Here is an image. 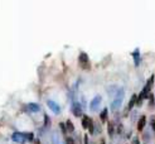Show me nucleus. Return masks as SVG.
Instances as JSON below:
<instances>
[{
    "label": "nucleus",
    "mask_w": 155,
    "mask_h": 144,
    "mask_svg": "<svg viewBox=\"0 0 155 144\" xmlns=\"http://www.w3.org/2000/svg\"><path fill=\"white\" fill-rule=\"evenodd\" d=\"M101 144H105V140H101Z\"/></svg>",
    "instance_id": "nucleus-22"
},
{
    "label": "nucleus",
    "mask_w": 155,
    "mask_h": 144,
    "mask_svg": "<svg viewBox=\"0 0 155 144\" xmlns=\"http://www.w3.org/2000/svg\"><path fill=\"white\" fill-rule=\"evenodd\" d=\"M79 65H81L82 68H88L90 65H88V56L86 53H81L79 54Z\"/></svg>",
    "instance_id": "nucleus-4"
},
{
    "label": "nucleus",
    "mask_w": 155,
    "mask_h": 144,
    "mask_svg": "<svg viewBox=\"0 0 155 144\" xmlns=\"http://www.w3.org/2000/svg\"><path fill=\"white\" fill-rule=\"evenodd\" d=\"M47 105H48V108L51 109L54 114H59V113H61V108H59V105L56 104L54 101L48 100V101H47Z\"/></svg>",
    "instance_id": "nucleus-6"
},
{
    "label": "nucleus",
    "mask_w": 155,
    "mask_h": 144,
    "mask_svg": "<svg viewBox=\"0 0 155 144\" xmlns=\"http://www.w3.org/2000/svg\"><path fill=\"white\" fill-rule=\"evenodd\" d=\"M107 114H108V110H107V109H103L102 111H101V114H100V119H101L102 123L106 121V119H107Z\"/></svg>",
    "instance_id": "nucleus-11"
},
{
    "label": "nucleus",
    "mask_w": 155,
    "mask_h": 144,
    "mask_svg": "<svg viewBox=\"0 0 155 144\" xmlns=\"http://www.w3.org/2000/svg\"><path fill=\"white\" fill-rule=\"evenodd\" d=\"M28 109H29V111H30V113H38L40 110V106L38 104H29Z\"/></svg>",
    "instance_id": "nucleus-9"
},
{
    "label": "nucleus",
    "mask_w": 155,
    "mask_h": 144,
    "mask_svg": "<svg viewBox=\"0 0 155 144\" xmlns=\"http://www.w3.org/2000/svg\"><path fill=\"white\" fill-rule=\"evenodd\" d=\"M124 95H125V91L122 90V88H120V90L116 92V96H115V99H114V101H112V104H111V109L112 110H116V109H119L121 106L122 100H124Z\"/></svg>",
    "instance_id": "nucleus-2"
},
{
    "label": "nucleus",
    "mask_w": 155,
    "mask_h": 144,
    "mask_svg": "<svg viewBox=\"0 0 155 144\" xmlns=\"http://www.w3.org/2000/svg\"><path fill=\"white\" fill-rule=\"evenodd\" d=\"M134 58H135V65L137 66L140 63V54H139V49H135V52L132 53Z\"/></svg>",
    "instance_id": "nucleus-13"
},
{
    "label": "nucleus",
    "mask_w": 155,
    "mask_h": 144,
    "mask_svg": "<svg viewBox=\"0 0 155 144\" xmlns=\"http://www.w3.org/2000/svg\"><path fill=\"white\" fill-rule=\"evenodd\" d=\"M13 140L15 142V143H19V144H24L27 142V138L28 139H32L33 138V135L32 134H29V135H25L24 133H14L13 134Z\"/></svg>",
    "instance_id": "nucleus-3"
},
{
    "label": "nucleus",
    "mask_w": 155,
    "mask_h": 144,
    "mask_svg": "<svg viewBox=\"0 0 155 144\" xmlns=\"http://www.w3.org/2000/svg\"><path fill=\"white\" fill-rule=\"evenodd\" d=\"M132 144H140L139 139H137V138H134V140H132Z\"/></svg>",
    "instance_id": "nucleus-19"
},
{
    "label": "nucleus",
    "mask_w": 155,
    "mask_h": 144,
    "mask_svg": "<svg viewBox=\"0 0 155 144\" xmlns=\"http://www.w3.org/2000/svg\"><path fill=\"white\" fill-rule=\"evenodd\" d=\"M72 113H73L74 116H81V115H82V110H81V108H79V105H77V104L73 105Z\"/></svg>",
    "instance_id": "nucleus-8"
},
{
    "label": "nucleus",
    "mask_w": 155,
    "mask_h": 144,
    "mask_svg": "<svg viewBox=\"0 0 155 144\" xmlns=\"http://www.w3.org/2000/svg\"><path fill=\"white\" fill-rule=\"evenodd\" d=\"M137 103V96L136 95H132L131 99H130V103H129V109H132V106Z\"/></svg>",
    "instance_id": "nucleus-12"
},
{
    "label": "nucleus",
    "mask_w": 155,
    "mask_h": 144,
    "mask_svg": "<svg viewBox=\"0 0 155 144\" xmlns=\"http://www.w3.org/2000/svg\"><path fill=\"white\" fill-rule=\"evenodd\" d=\"M101 101H102V99H101V96H96V97H93V100L91 101V104H90V109L92 110V111H96V110L98 109V106H100V104H101Z\"/></svg>",
    "instance_id": "nucleus-5"
},
{
    "label": "nucleus",
    "mask_w": 155,
    "mask_h": 144,
    "mask_svg": "<svg viewBox=\"0 0 155 144\" xmlns=\"http://www.w3.org/2000/svg\"><path fill=\"white\" fill-rule=\"evenodd\" d=\"M53 140H54V144H59V138H58V135H53Z\"/></svg>",
    "instance_id": "nucleus-16"
},
{
    "label": "nucleus",
    "mask_w": 155,
    "mask_h": 144,
    "mask_svg": "<svg viewBox=\"0 0 155 144\" xmlns=\"http://www.w3.org/2000/svg\"><path fill=\"white\" fill-rule=\"evenodd\" d=\"M108 134H110L111 137H112V134H114V126H112L111 123L108 124Z\"/></svg>",
    "instance_id": "nucleus-15"
},
{
    "label": "nucleus",
    "mask_w": 155,
    "mask_h": 144,
    "mask_svg": "<svg viewBox=\"0 0 155 144\" xmlns=\"http://www.w3.org/2000/svg\"><path fill=\"white\" fill-rule=\"evenodd\" d=\"M85 144H88V139H87V135H85Z\"/></svg>",
    "instance_id": "nucleus-21"
},
{
    "label": "nucleus",
    "mask_w": 155,
    "mask_h": 144,
    "mask_svg": "<svg viewBox=\"0 0 155 144\" xmlns=\"http://www.w3.org/2000/svg\"><path fill=\"white\" fill-rule=\"evenodd\" d=\"M66 144H74L73 139H72V138H67V139H66Z\"/></svg>",
    "instance_id": "nucleus-17"
},
{
    "label": "nucleus",
    "mask_w": 155,
    "mask_h": 144,
    "mask_svg": "<svg viewBox=\"0 0 155 144\" xmlns=\"http://www.w3.org/2000/svg\"><path fill=\"white\" fill-rule=\"evenodd\" d=\"M145 124H146V118L145 116H141L140 119H139V121H137V130H139V132H142Z\"/></svg>",
    "instance_id": "nucleus-7"
},
{
    "label": "nucleus",
    "mask_w": 155,
    "mask_h": 144,
    "mask_svg": "<svg viewBox=\"0 0 155 144\" xmlns=\"http://www.w3.org/2000/svg\"><path fill=\"white\" fill-rule=\"evenodd\" d=\"M151 124H153V129H154V133H155V119L153 120V123H151Z\"/></svg>",
    "instance_id": "nucleus-20"
},
{
    "label": "nucleus",
    "mask_w": 155,
    "mask_h": 144,
    "mask_svg": "<svg viewBox=\"0 0 155 144\" xmlns=\"http://www.w3.org/2000/svg\"><path fill=\"white\" fill-rule=\"evenodd\" d=\"M44 120H45V125H47V126H48V125H49V118H48L47 115H45V116H44Z\"/></svg>",
    "instance_id": "nucleus-18"
},
{
    "label": "nucleus",
    "mask_w": 155,
    "mask_h": 144,
    "mask_svg": "<svg viewBox=\"0 0 155 144\" xmlns=\"http://www.w3.org/2000/svg\"><path fill=\"white\" fill-rule=\"evenodd\" d=\"M153 83H154V76H151L149 80H148V83L144 86V88H142V91H141V94L140 96L137 97V105H140L142 103V100L146 99V97L149 96L150 94V90H151V86H153Z\"/></svg>",
    "instance_id": "nucleus-1"
},
{
    "label": "nucleus",
    "mask_w": 155,
    "mask_h": 144,
    "mask_svg": "<svg viewBox=\"0 0 155 144\" xmlns=\"http://www.w3.org/2000/svg\"><path fill=\"white\" fill-rule=\"evenodd\" d=\"M66 126H67V132H73L74 130V126H73L72 123H71V120L66 121Z\"/></svg>",
    "instance_id": "nucleus-14"
},
{
    "label": "nucleus",
    "mask_w": 155,
    "mask_h": 144,
    "mask_svg": "<svg viewBox=\"0 0 155 144\" xmlns=\"http://www.w3.org/2000/svg\"><path fill=\"white\" fill-rule=\"evenodd\" d=\"M92 123V120L90 119L88 116H83V119H82V126L85 129H88V126H90V124Z\"/></svg>",
    "instance_id": "nucleus-10"
}]
</instances>
